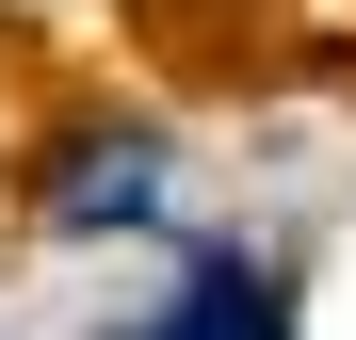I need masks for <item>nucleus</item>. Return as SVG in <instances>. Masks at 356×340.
<instances>
[{
	"instance_id": "1",
	"label": "nucleus",
	"mask_w": 356,
	"mask_h": 340,
	"mask_svg": "<svg viewBox=\"0 0 356 340\" xmlns=\"http://www.w3.org/2000/svg\"><path fill=\"white\" fill-rule=\"evenodd\" d=\"M146 340H275V275H243V259H211L195 292H178Z\"/></svg>"
}]
</instances>
